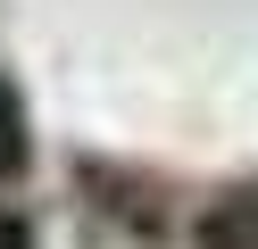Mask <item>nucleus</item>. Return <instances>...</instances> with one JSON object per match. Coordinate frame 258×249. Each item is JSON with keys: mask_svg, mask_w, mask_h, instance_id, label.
Segmentation results:
<instances>
[{"mask_svg": "<svg viewBox=\"0 0 258 249\" xmlns=\"http://www.w3.org/2000/svg\"><path fill=\"white\" fill-rule=\"evenodd\" d=\"M200 241L208 249H258V208H250V199H225V208L200 224Z\"/></svg>", "mask_w": 258, "mask_h": 249, "instance_id": "obj_1", "label": "nucleus"}, {"mask_svg": "<svg viewBox=\"0 0 258 249\" xmlns=\"http://www.w3.org/2000/svg\"><path fill=\"white\" fill-rule=\"evenodd\" d=\"M0 249H34V232H25L17 208H0Z\"/></svg>", "mask_w": 258, "mask_h": 249, "instance_id": "obj_3", "label": "nucleus"}, {"mask_svg": "<svg viewBox=\"0 0 258 249\" xmlns=\"http://www.w3.org/2000/svg\"><path fill=\"white\" fill-rule=\"evenodd\" d=\"M25 108H17V92H9V75H0V175H25Z\"/></svg>", "mask_w": 258, "mask_h": 249, "instance_id": "obj_2", "label": "nucleus"}]
</instances>
